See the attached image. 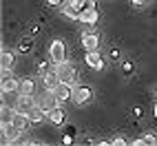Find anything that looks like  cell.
<instances>
[{
  "label": "cell",
  "instance_id": "obj_1",
  "mask_svg": "<svg viewBox=\"0 0 157 146\" xmlns=\"http://www.w3.org/2000/svg\"><path fill=\"white\" fill-rule=\"evenodd\" d=\"M58 75H60V82H67V84H75L78 80V71L73 64H69V62H62V64H58Z\"/></svg>",
  "mask_w": 157,
  "mask_h": 146
},
{
  "label": "cell",
  "instance_id": "obj_2",
  "mask_svg": "<svg viewBox=\"0 0 157 146\" xmlns=\"http://www.w3.org/2000/svg\"><path fill=\"white\" fill-rule=\"evenodd\" d=\"M49 58L56 62V64H62V62H67V47L62 40H53L49 47Z\"/></svg>",
  "mask_w": 157,
  "mask_h": 146
},
{
  "label": "cell",
  "instance_id": "obj_3",
  "mask_svg": "<svg viewBox=\"0 0 157 146\" xmlns=\"http://www.w3.org/2000/svg\"><path fill=\"white\" fill-rule=\"evenodd\" d=\"M58 102H60V100H58V95H56L53 91H47L44 95H40V98L36 100V104H38V106L42 109L44 113H49V111H53V109L58 106Z\"/></svg>",
  "mask_w": 157,
  "mask_h": 146
},
{
  "label": "cell",
  "instance_id": "obj_4",
  "mask_svg": "<svg viewBox=\"0 0 157 146\" xmlns=\"http://www.w3.org/2000/svg\"><path fill=\"white\" fill-rule=\"evenodd\" d=\"M22 133L13 122H2V144H11L18 140V135Z\"/></svg>",
  "mask_w": 157,
  "mask_h": 146
},
{
  "label": "cell",
  "instance_id": "obj_5",
  "mask_svg": "<svg viewBox=\"0 0 157 146\" xmlns=\"http://www.w3.org/2000/svg\"><path fill=\"white\" fill-rule=\"evenodd\" d=\"M36 109V102L31 100V95H22V93H20V98L16 100V111L18 113H25V115H29L31 111Z\"/></svg>",
  "mask_w": 157,
  "mask_h": 146
},
{
  "label": "cell",
  "instance_id": "obj_6",
  "mask_svg": "<svg viewBox=\"0 0 157 146\" xmlns=\"http://www.w3.org/2000/svg\"><path fill=\"white\" fill-rule=\"evenodd\" d=\"M98 11H95V7H86V9H82L80 11V22H84L86 27H93L98 22Z\"/></svg>",
  "mask_w": 157,
  "mask_h": 146
},
{
  "label": "cell",
  "instance_id": "obj_7",
  "mask_svg": "<svg viewBox=\"0 0 157 146\" xmlns=\"http://www.w3.org/2000/svg\"><path fill=\"white\" fill-rule=\"evenodd\" d=\"M91 98H93V91L89 86H75V91H73V100L78 104H86L91 102Z\"/></svg>",
  "mask_w": 157,
  "mask_h": 146
},
{
  "label": "cell",
  "instance_id": "obj_8",
  "mask_svg": "<svg viewBox=\"0 0 157 146\" xmlns=\"http://www.w3.org/2000/svg\"><path fill=\"white\" fill-rule=\"evenodd\" d=\"M82 47H84L86 51H93L100 47V36L93 33V31H86L84 36H82Z\"/></svg>",
  "mask_w": 157,
  "mask_h": 146
},
{
  "label": "cell",
  "instance_id": "obj_9",
  "mask_svg": "<svg viewBox=\"0 0 157 146\" xmlns=\"http://www.w3.org/2000/svg\"><path fill=\"white\" fill-rule=\"evenodd\" d=\"M86 64L91 69H102L104 67V60H102V53L98 49H93V51H86Z\"/></svg>",
  "mask_w": 157,
  "mask_h": 146
},
{
  "label": "cell",
  "instance_id": "obj_10",
  "mask_svg": "<svg viewBox=\"0 0 157 146\" xmlns=\"http://www.w3.org/2000/svg\"><path fill=\"white\" fill-rule=\"evenodd\" d=\"M0 89H2V93H13V91L20 89V80L7 75V71H5V78H2V84H0Z\"/></svg>",
  "mask_w": 157,
  "mask_h": 146
},
{
  "label": "cell",
  "instance_id": "obj_11",
  "mask_svg": "<svg viewBox=\"0 0 157 146\" xmlns=\"http://www.w3.org/2000/svg\"><path fill=\"white\" fill-rule=\"evenodd\" d=\"M73 84H67V82H60V84L53 89V93L58 95V100L62 102V100H69V98H73V89H71Z\"/></svg>",
  "mask_w": 157,
  "mask_h": 146
},
{
  "label": "cell",
  "instance_id": "obj_12",
  "mask_svg": "<svg viewBox=\"0 0 157 146\" xmlns=\"http://www.w3.org/2000/svg\"><path fill=\"white\" fill-rule=\"evenodd\" d=\"M42 82H44L47 91H53V89L60 84V75H58V71H49V73H44V75H42Z\"/></svg>",
  "mask_w": 157,
  "mask_h": 146
},
{
  "label": "cell",
  "instance_id": "obj_13",
  "mask_svg": "<svg viewBox=\"0 0 157 146\" xmlns=\"http://www.w3.org/2000/svg\"><path fill=\"white\" fill-rule=\"evenodd\" d=\"M11 122H13V124H16V126H18L20 131H22V133L31 126V124H33L29 115H25V113H18V111H16V115H13V120H11Z\"/></svg>",
  "mask_w": 157,
  "mask_h": 146
},
{
  "label": "cell",
  "instance_id": "obj_14",
  "mask_svg": "<svg viewBox=\"0 0 157 146\" xmlns=\"http://www.w3.org/2000/svg\"><path fill=\"white\" fill-rule=\"evenodd\" d=\"M13 64H16L13 53H9V51H2V56H0V69H2V73H5V71H11Z\"/></svg>",
  "mask_w": 157,
  "mask_h": 146
},
{
  "label": "cell",
  "instance_id": "obj_15",
  "mask_svg": "<svg viewBox=\"0 0 157 146\" xmlns=\"http://www.w3.org/2000/svg\"><path fill=\"white\" fill-rule=\"evenodd\" d=\"M22 95H33V91H36V82L31 80V78H25V80H20V89H18Z\"/></svg>",
  "mask_w": 157,
  "mask_h": 146
},
{
  "label": "cell",
  "instance_id": "obj_16",
  "mask_svg": "<svg viewBox=\"0 0 157 146\" xmlns=\"http://www.w3.org/2000/svg\"><path fill=\"white\" fill-rule=\"evenodd\" d=\"M47 115H49V120H51V124H56V126H60V124L62 122H64V111H62V109H53V111H49L47 113Z\"/></svg>",
  "mask_w": 157,
  "mask_h": 146
},
{
  "label": "cell",
  "instance_id": "obj_17",
  "mask_svg": "<svg viewBox=\"0 0 157 146\" xmlns=\"http://www.w3.org/2000/svg\"><path fill=\"white\" fill-rule=\"evenodd\" d=\"M62 13H64L67 18H71V20H80V9H75L71 2L62 7Z\"/></svg>",
  "mask_w": 157,
  "mask_h": 146
},
{
  "label": "cell",
  "instance_id": "obj_18",
  "mask_svg": "<svg viewBox=\"0 0 157 146\" xmlns=\"http://www.w3.org/2000/svg\"><path fill=\"white\" fill-rule=\"evenodd\" d=\"M16 115V106H7V104H2V109H0V117H2V122H11Z\"/></svg>",
  "mask_w": 157,
  "mask_h": 146
},
{
  "label": "cell",
  "instance_id": "obj_19",
  "mask_svg": "<svg viewBox=\"0 0 157 146\" xmlns=\"http://www.w3.org/2000/svg\"><path fill=\"white\" fill-rule=\"evenodd\" d=\"M44 115H47V113H44L42 109H40L38 104H36V109H33V111L29 113V117H31V122H33V124H38V122H42V120H44Z\"/></svg>",
  "mask_w": 157,
  "mask_h": 146
},
{
  "label": "cell",
  "instance_id": "obj_20",
  "mask_svg": "<svg viewBox=\"0 0 157 146\" xmlns=\"http://www.w3.org/2000/svg\"><path fill=\"white\" fill-rule=\"evenodd\" d=\"M69 2L75 7V9H80V11H82V9H84V5H86V0H69Z\"/></svg>",
  "mask_w": 157,
  "mask_h": 146
},
{
  "label": "cell",
  "instance_id": "obj_21",
  "mask_svg": "<svg viewBox=\"0 0 157 146\" xmlns=\"http://www.w3.org/2000/svg\"><path fill=\"white\" fill-rule=\"evenodd\" d=\"M29 49H31V42H29V40H22V42H20V51H25V53H27Z\"/></svg>",
  "mask_w": 157,
  "mask_h": 146
},
{
  "label": "cell",
  "instance_id": "obj_22",
  "mask_svg": "<svg viewBox=\"0 0 157 146\" xmlns=\"http://www.w3.org/2000/svg\"><path fill=\"white\" fill-rule=\"evenodd\" d=\"M47 2H49V5H53V7H58V5L64 2V0H47Z\"/></svg>",
  "mask_w": 157,
  "mask_h": 146
},
{
  "label": "cell",
  "instance_id": "obj_23",
  "mask_svg": "<svg viewBox=\"0 0 157 146\" xmlns=\"http://www.w3.org/2000/svg\"><path fill=\"white\" fill-rule=\"evenodd\" d=\"M113 144H117V146H122V144H126V142H124L122 137H117V140H113Z\"/></svg>",
  "mask_w": 157,
  "mask_h": 146
},
{
  "label": "cell",
  "instance_id": "obj_24",
  "mask_svg": "<svg viewBox=\"0 0 157 146\" xmlns=\"http://www.w3.org/2000/svg\"><path fill=\"white\" fill-rule=\"evenodd\" d=\"M148 0H133V5H146Z\"/></svg>",
  "mask_w": 157,
  "mask_h": 146
},
{
  "label": "cell",
  "instance_id": "obj_25",
  "mask_svg": "<svg viewBox=\"0 0 157 146\" xmlns=\"http://www.w3.org/2000/svg\"><path fill=\"white\" fill-rule=\"evenodd\" d=\"M153 113H155V117H157V104H155V111H153Z\"/></svg>",
  "mask_w": 157,
  "mask_h": 146
},
{
  "label": "cell",
  "instance_id": "obj_26",
  "mask_svg": "<svg viewBox=\"0 0 157 146\" xmlns=\"http://www.w3.org/2000/svg\"><path fill=\"white\" fill-rule=\"evenodd\" d=\"M155 98H157V91H155Z\"/></svg>",
  "mask_w": 157,
  "mask_h": 146
}]
</instances>
